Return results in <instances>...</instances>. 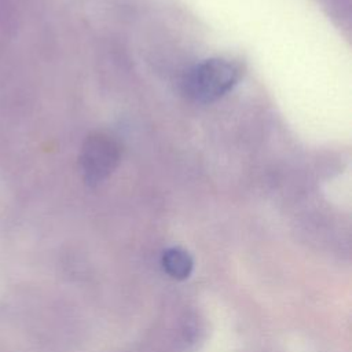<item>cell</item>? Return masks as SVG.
<instances>
[{"label": "cell", "mask_w": 352, "mask_h": 352, "mask_svg": "<svg viewBox=\"0 0 352 352\" xmlns=\"http://www.w3.org/2000/svg\"><path fill=\"white\" fill-rule=\"evenodd\" d=\"M241 67L226 59H208L192 67L184 80L186 94L198 102H212L227 94L239 80Z\"/></svg>", "instance_id": "1"}, {"label": "cell", "mask_w": 352, "mask_h": 352, "mask_svg": "<svg viewBox=\"0 0 352 352\" xmlns=\"http://www.w3.org/2000/svg\"><path fill=\"white\" fill-rule=\"evenodd\" d=\"M118 161V147L104 135L96 133L85 140L81 154V165L88 184H96L106 179Z\"/></svg>", "instance_id": "2"}, {"label": "cell", "mask_w": 352, "mask_h": 352, "mask_svg": "<svg viewBox=\"0 0 352 352\" xmlns=\"http://www.w3.org/2000/svg\"><path fill=\"white\" fill-rule=\"evenodd\" d=\"M162 265L168 275L172 278L186 279L192 271V258L186 250L180 248H172L164 253Z\"/></svg>", "instance_id": "3"}]
</instances>
